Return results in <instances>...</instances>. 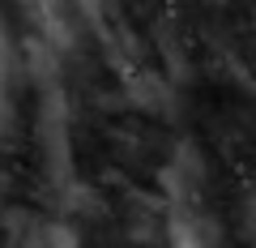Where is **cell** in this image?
<instances>
[{
	"mask_svg": "<svg viewBox=\"0 0 256 248\" xmlns=\"http://www.w3.org/2000/svg\"><path fill=\"white\" fill-rule=\"evenodd\" d=\"M171 248H205V239H201V231L192 227V222H175V235H171Z\"/></svg>",
	"mask_w": 256,
	"mask_h": 248,
	"instance_id": "cell-1",
	"label": "cell"
},
{
	"mask_svg": "<svg viewBox=\"0 0 256 248\" xmlns=\"http://www.w3.org/2000/svg\"><path fill=\"white\" fill-rule=\"evenodd\" d=\"M47 248H77V239H73V231L52 227V231H47Z\"/></svg>",
	"mask_w": 256,
	"mask_h": 248,
	"instance_id": "cell-2",
	"label": "cell"
}]
</instances>
